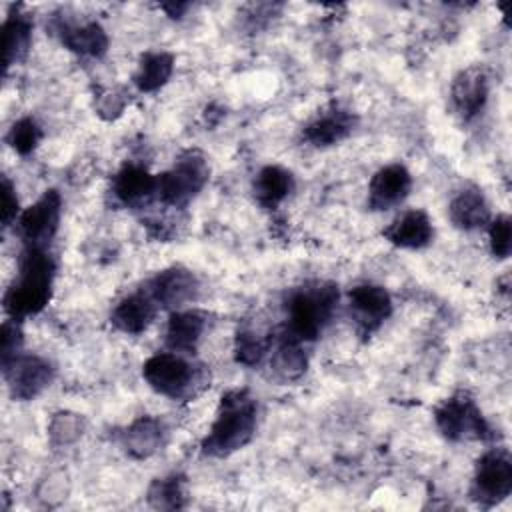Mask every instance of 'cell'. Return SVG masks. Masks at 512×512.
<instances>
[{
  "mask_svg": "<svg viewBox=\"0 0 512 512\" xmlns=\"http://www.w3.org/2000/svg\"><path fill=\"white\" fill-rule=\"evenodd\" d=\"M450 96L456 114L464 122L476 118L488 100V78L484 70L478 66L460 70L452 80Z\"/></svg>",
  "mask_w": 512,
  "mask_h": 512,
  "instance_id": "cell-11",
  "label": "cell"
},
{
  "mask_svg": "<svg viewBox=\"0 0 512 512\" xmlns=\"http://www.w3.org/2000/svg\"><path fill=\"white\" fill-rule=\"evenodd\" d=\"M434 420L438 430L448 438V440H488L492 438L490 424L478 410L476 402L460 392L454 394L452 398L444 400L436 412Z\"/></svg>",
  "mask_w": 512,
  "mask_h": 512,
  "instance_id": "cell-5",
  "label": "cell"
},
{
  "mask_svg": "<svg viewBox=\"0 0 512 512\" xmlns=\"http://www.w3.org/2000/svg\"><path fill=\"white\" fill-rule=\"evenodd\" d=\"M188 6H190L188 2H182V4L172 2V4H162V10H166L170 18H180L188 10Z\"/></svg>",
  "mask_w": 512,
  "mask_h": 512,
  "instance_id": "cell-32",
  "label": "cell"
},
{
  "mask_svg": "<svg viewBox=\"0 0 512 512\" xmlns=\"http://www.w3.org/2000/svg\"><path fill=\"white\" fill-rule=\"evenodd\" d=\"M54 272L56 264L44 248L26 246L20 254L18 274L4 292V312L16 320L42 312L52 296Z\"/></svg>",
  "mask_w": 512,
  "mask_h": 512,
  "instance_id": "cell-1",
  "label": "cell"
},
{
  "mask_svg": "<svg viewBox=\"0 0 512 512\" xmlns=\"http://www.w3.org/2000/svg\"><path fill=\"white\" fill-rule=\"evenodd\" d=\"M60 212H62V196L58 190H46L32 206L20 212L16 220V228L20 238L26 246L44 248L60 226Z\"/></svg>",
  "mask_w": 512,
  "mask_h": 512,
  "instance_id": "cell-8",
  "label": "cell"
},
{
  "mask_svg": "<svg viewBox=\"0 0 512 512\" xmlns=\"http://www.w3.org/2000/svg\"><path fill=\"white\" fill-rule=\"evenodd\" d=\"M338 304V286L332 282H320L314 288L296 290L288 304V324L284 332L300 342H310L320 336L330 322Z\"/></svg>",
  "mask_w": 512,
  "mask_h": 512,
  "instance_id": "cell-3",
  "label": "cell"
},
{
  "mask_svg": "<svg viewBox=\"0 0 512 512\" xmlns=\"http://www.w3.org/2000/svg\"><path fill=\"white\" fill-rule=\"evenodd\" d=\"M32 42V20L28 14L16 10L8 14L2 26V48H4V66L24 60Z\"/></svg>",
  "mask_w": 512,
  "mask_h": 512,
  "instance_id": "cell-21",
  "label": "cell"
},
{
  "mask_svg": "<svg viewBox=\"0 0 512 512\" xmlns=\"http://www.w3.org/2000/svg\"><path fill=\"white\" fill-rule=\"evenodd\" d=\"M350 310L364 332L376 330L392 314V298L378 284H358L348 294Z\"/></svg>",
  "mask_w": 512,
  "mask_h": 512,
  "instance_id": "cell-12",
  "label": "cell"
},
{
  "mask_svg": "<svg viewBox=\"0 0 512 512\" xmlns=\"http://www.w3.org/2000/svg\"><path fill=\"white\" fill-rule=\"evenodd\" d=\"M148 500L154 508L174 510L184 506V478L178 474L158 478L148 490Z\"/></svg>",
  "mask_w": 512,
  "mask_h": 512,
  "instance_id": "cell-26",
  "label": "cell"
},
{
  "mask_svg": "<svg viewBox=\"0 0 512 512\" xmlns=\"http://www.w3.org/2000/svg\"><path fill=\"white\" fill-rule=\"evenodd\" d=\"M206 318L198 310H174L166 326V346L176 354H192L204 334Z\"/></svg>",
  "mask_w": 512,
  "mask_h": 512,
  "instance_id": "cell-16",
  "label": "cell"
},
{
  "mask_svg": "<svg viewBox=\"0 0 512 512\" xmlns=\"http://www.w3.org/2000/svg\"><path fill=\"white\" fill-rule=\"evenodd\" d=\"M154 314H156V302L150 298L146 290H142L122 298L114 306L110 314V322L114 324V328H118L124 334H140L150 326Z\"/></svg>",
  "mask_w": 512,
  "mask_h": 512,
  "instance_id": "cell-17",
  "label": "cell"
},
{
  "mask_svg": "<svg viewBox=\"0 0 512 512\" xmlns=\"http://www.w3.org/2000/svg\"><path fill=\"white\" fill-rule=\"evenodd\" d=\"M512 492V460L504 448L484 452L474 470L470 494L478 504L494 506Z\"/></svg>",
  "mask_w": 512,
  "mask_h": 512,
  "instance_id": "cell-6",
  "label": "cell"
},
{
  "mask_svg": "<svg viewBox=\"0 0 512 512\" xmlns=\"http://www.w3.org/2000/svg\"><path fill=\"white\" fill-rule=\"evenodd\" d=\"M270 366L274 370L276 376H280L282 380H296L306 372L308 360L306 354L302 350V342L288 336L286 332H282L272 358H270Z\"/></svg>",
  "mask_w": 512,
  "mask_h": 512,
  "instance_id": "cell-23",
  "label": "cell"
},
{
  "mask_svg": "<svg viewBox=\"0 0 512 512\" xmlns=\"http://www.w3.org/2000/svg\"><path fill=\"white\" fill-rule=\"evenodd\" d=\"M144 290L150 294L156 306L178 310L180 306L192 302L198 296L200 284L188 268L172 266L158 272L152 280H148Z\"/></svg>",
  "mask_w": 512,
  "mask_h": 512,
  "instance_id": "cell-10",
  "label": "cell"
},
{
  "mask_svg": "<svg viewBox=\"0 0 512 512\" xmlns=\"http://www.w3.org/2000/svg\"><path fill=\"white\" fill-rule=\"evenodd\" d=\"M354 126H356V116L352 112L334 108L316 116L312 122H308L302 130V138L316 148H324L348 138Z\"/></svg>",
  "mask_w": 512,
  "mask_h": 512,
  "instance_id": "cell-15",
  "label": "cell"
},
{
  "mask_svg": "<svg viewBox=\"0 0 512 512\" xmlns=\"http://www.w3.org/2000/svg\"><path fill=\"white\" fill-rule=\"evenodd\" d=\"M382 236L398 248L418 250L432 242L434 228L424 210H406L384 228Z\"/></svg>",
  "mask_w": 512,
  "mask_h": 512,
  "instance_id": "cell-14",
  "label": "cell"
},
{
  "mask_svg": "<svg viewBox=\"0 0 512 512\" xmlns=\"http://www.w3.org/2000/svg\"><path fill=\"white\" fill-rule=\"evenodd\" d=\"M208 178L206 158L196 150L186 152L170 170L156 176V196L166 206L184 208L204 188Z\"/></svg>",
  "mask_w": 512,
  "mask_h": 512,
  "instance_id": "cell-4",
  "label": "cell"
},
{
  "mask_svg": "<svg viewBox=\"0 0 512 512\" xmlns=\"http://www.w3.org/2000/svg\"><path fill=\"white\" fill-rule=\"evenodd\" d=\"M412 188V176L402 164H388L380 168L368 186L370 210H388L398 206Z\"/></svg>",
  "mask_w": 512,
  "mask_h": 512,
  "instance_id": "cell-13",
  "label": "cell"
},
{
  "mask_svg": "<svg viewBox=\"0 0 512 512\" xmlns=\"http://www.w3.org/2000/svg\"><path fill=\"white\" fill-rule=\"evenodd\" d=\"M24 336H22V328L18 324L16 318H8L2 324V332H0V358H2V370L16 360V356H20V348H22Z\"/></svg>",
  "mask_w": 512,
  "mask_h": 512,
  "instance_id": "cell-30",
  "label": "cell"
},
{
  "mask_svg": "<svg viewBox=\"0 0 512 512\" xmlns=\"http://www.w3.org/2000/svg\"><path fill=\"white\" fill-rule=\"evenodd\" d=\"M142 376L152 390L168 398L188 396L196 380L194 366L176 352H160L150 356L142 366Z\"/></svg>",
  "mask_w": 512,
  "mask_h": 512,
  "instance_id": "cell-7",
  "label": "cell"
},
{
  "mask_svg": "<svg viewBox=\"0 0 512 512\" xmlns=\"http://www.w3.org/2000/svg\"><path fill=\"white\" fill-rule=\"evenodd\" d=\"M6 140L14 152L26 156L40 144L42 128L38 126V122L34 118H20L18 122L12 124Z\"/></svg>",
  "mask_w": 512,
  "mask_h": 512,
  "instance_id": "cell-27",
  "label": "cell"
},
{
  "mask_svg": "<svg viewBox=\"0 0 512 512\" xmlns=\"http://www.w3.org/2000/svg\"><path fill=\"white\" fill-rule=\"evenodd\" d=\"M112 192L126 206L140 204L156 196V176L140 164H124L114 176Z\"/></svg>",
  "mask_w": 512,
  "mask_h": 512,
  "instance_id": "cell-18",
  "label": "cell"
},
{
  "mask_svg": "<svg viewBox=\"0 0 512 512\" xmlns=\"http://www.w3.org/2000/svg\"><path fill=\"white\" fill-rule=\"evenodd\" d=\"M450 220L460 230H476L490 222V206L484 194L476 188L460 190L448 206Z\"/></svg>",
  "mask_w": 512,
  "mask_h": 512,
  "instance_id": "cell-19",
  "label": "cell"
},
{
  "mask_svg": "<svg viewBox=\"0 0 512 512\" xmlns=\"http://www.w3.org/2000/svg\"><path fill=\"white\" fill-rule=\"evenodd\" d=\"M256 432V400L248 390H228L220 398L216 418L202 440L206 456L224 458L244 448Z\"/></svg>",
  "mask_w": 512,
  "mask_h": 512,
  "instance_id": "cell-2",
  "label": "cell"
},
{
  "mask_svg": "<svg viewBox=\"0 0 512 512\" xmlns=\"http://www.w3.org/2000/svg\"><path fill=\"white\" fill-rule=\"evenodd\" d=\"M62 44L82 56H102L108 50V34L98 22H86L82 26H58Z\"/></svg>",
  "mask_w": 512,
  "mask_h": 512,
  "instance_id": "cell-20",
  "label": "cell"
},
{
  "mask_svg": "<svg viewBox=\"0 0 512 512\" xmlns=\"http://www.w3.org/2000/svg\"><path fill=\"white\" fill-rule=\"evenodd\" d=\"M174 70V56L168 52L142 54L134 72V84L140 92H154L168 82Z\"/></svg>",
  "mask_w": 512,
  "mask_h": 512,
  "instance_id": "cell-24",
  "label": "cell"
},
{
  "mask_svg": "<svg viewBox=\"0 0 512 512\" xmlns=\"http://www.w3.org/2000/svg\"><path fill=\"white\" fill-rule=\"evenodd\" d=\"M18 196H16V188L14 184L2 176V226L8 228L12 226V222L18 220Z\"/></svg>",
  "mask_w": 512,
  "mask_h": 512,
  "instance_id": "cell-31",
  "label": "cell"
},
{
  "mask_svg": "<svg viewBox=\"0 0 512 512\" xmlns=\"http://www.w3.org/2000/svg\"><path fill=\"white\" fill-rule=\"evenodd\" d=\"M292 190H294L292 172L276 164L264 166L254 180V196L266 208H274L276 204H280Z\"/></svg>",
  "mask_w": 512,
  "mask_h": 512,
  "instance_id": "cell-22",
  "label": "cell"
},
{
  "mask_svg": "<svg viewBox=\"0 0 512 512\" xmlns=\"http://www.w3.org/2000/svg\"><path fill=\"white\" fill-rule=\"evenodd\" d=\"M488 238H490V250L494 258H508L512 252V220L508 214H500L494 220L488 222Z\"/></svg>",
  "mask_w": 512,
  "mask_h": 512,
  "instance_id": "cell-29",
  "label": "cell"
},
{
  "mask_svg": "<svg viewBox=\"0 0 512 512\" xmlns=\"http://www.w3.org/2000/svg\"><path fill=\"white\" fill-rule=\"evenodd\" d=\"M10 394L18 400H32L44 388L50 386L54 378V368L48 360L34 354H20L4 370Z\"/></svg>",
  "mask_w": 512,
  "mask_h": 512,
  "instance_id": "cell-9",
  "label": "cell"
},
{
  "mask_svg": "<svg viewBox=\"0 0 512 512\" xmlns=\"http://www.w3.org/2000/svg\"><path fill=\"white\" fill-rule=\"evenodd\" d=\"M268 346H270V342L264 340L262 336H258L250 330H240L236 334V342H234V358L238 364L256 366L268 352Z\"/></svg>",
  "mask_w": 512,
  "mask_h": 512,
  "instance_id": "cell-28",
  "label": "cell"
},
{
  "mask_svg": "<svg viewBox=\"0 0 512 512\" xmlns=\"http://www.w3.org/2000/svg\"><path fill=\"white\" fill-rule=\"evenodd\" d=\"M162 444V424L150 416H142L124 432L126 452L134 458H146Z\"/></svg>",
  "mask_w": 512,
  "mask_h": 512,
  "instance_id": "cell-25",
  "label": "cell"
}]
</instances>
